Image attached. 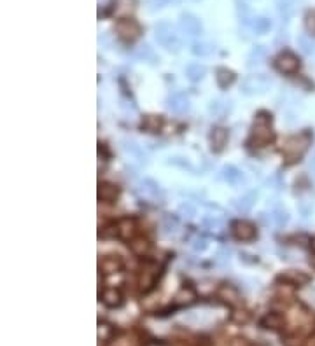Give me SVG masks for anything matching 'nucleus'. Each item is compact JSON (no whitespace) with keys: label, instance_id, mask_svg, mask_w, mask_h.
<instances>
[{"label":"nucleus","instance_id":"1","mask_svg":"<svg viewBox=\"0 0 315 346\" xmlns=\"http://www.w3.org/2000/svg\"><path fill=\"white\" fill-rule=\"evenodd\" d=\"M310 135L308 133H299V135H294V137H289L284 142L282 146V154H284V159L287 164H293V163L299 161L303 154L307 152L308 146H310Z\"/></svg>","mask_w":315,"mask_h":346},{"label":"nucleus","instance_id":"2","mask_svg":"<svg viewBox=\"0 0 315 346\" xmlns=\"http://www.w3.org/2000/svg\"><path fill=\"white\" fill-rule=\"evenodd\" d=\"M272 140H273L272 119H270L266 114H259L256 117L254 126H252L251 144H254L256 147H263Z\"/></svg>","mask_w":315,"mask_h":346},{"label":"nucleus","instance_id":"3","mask_svg":"<svg viewBox=\"0 0 315 346\" xmlns=\"http://www.w3.org/2000/svg\"><path fill=\"white\" fill-rule=\"evenodd\" d=\"M272 86V81H270L268 75L264 73H254V75H249L243 79L242 82V91L245 94H261L266 93Z\"/></svg>","mask_w":315,"mask_h":346},{"label":"nucleus","instance_id":"4","mask_svg":"<svg viewBox=\"0 0 315 346\" xmlns=\"http://www.w3.org/2000/svg\"><path fill=\"white\" fill-rule=\"evenodd\" d=\"M156 40L170 51H179L180 47V40L175 34V28L168 23H159L156 26Z\"/></svg>","mask_w":315,"mask_h":346},{"label":"nucleus","instance_id":"5","mask_svg":"<svg viewBox=\"0 0 315 346\" xmlns=\"http://www.w3.org/2000/svg\"><path fill=\"white\" fill-rule=\"evenodd\" d=\"M116 32H118V35H119L123 40L133 42V40H137L138 35H140V26L137 25L133 19H121V21L116 25Z\"/></svg>","mask_w":315,"mask_h":346},{"label":"nucleus","instance_id":"6","mask_svg":"<svg viewBox=\"0 0 315 346\" xmlns=\"http://www.w3.org/2000/svg\"><path fill=\"white\" fill-rule=\"evenodd\" d=\"M275 67H277L282 73H294V72H298L299 69V60H298V56L293 55V53H282V55L277 56V60H275Z\"/></svg>","mask_w":315,"mask_h":346},{"label":"nucleus","instance_id":"7","mask_svg":"<svg viewBox=\"0 0 315 346\" xmlns=\"http://www.w3.org/2000/svg\"><path fill=\"white\" fill-rule=\"evenodd\" d=\"M140 192L144 194V198H147V200L153 201V203H161V201L165 200V194H163L159 184H158V182H154V180H151V179H144V180H142Z\"/></svg>","mask_w":315,"mask_h":346},{"label":"nucleus","instance_id":"8","mask_svg":"<svg viewBox=\"0 0 315 346\" xmlns=\"http://www.w3.org/2000/svg\"><path fill=\"white\" fill-rule=\"evenodd\" d=\"M166 107H168V110L174 112V114L182 115L189 110L191 105H189L188 96H186L184 93H174L172 96H168V100H166Z\"/></svg>","mask_w":315,"mask_h":346},{"label":"nucleus","instance_id":"9","mask_svg":"<svg viewBox=\"0 0 315 346\" xmlns=\"http://www.w3.org/2000/svg\"><path fill=\"white\" fill-rule=\"evenodd\" d=\"M158 276V266L156 264H145L142 268L140 278H138V285H140L142 292H149L153 289L154 282H156Z\"/></svg>","mask_w":315,"mask_h":346},{"label":"nucleus","instance_id":"10","mask_svg":"<svg viewBox=\"0 0 315 346\" xmlns=\"http://www.w3.org/2000/svg\"><path fill=\"white\" fill-rule=\"evenodd\" d=\"M233 235L238 239H242V241H251V239L256 236V229L251 222L240 220V222L233 224Z\"/></svg>","mask_w":315,"mask_h":346},{"label":"nucleus","instance_id":"11","mask_svg":"<svg viewBox=\"0 0 315 346\" xmlns=\"http://www.w3.org/2000/svg\"><path fill=\"white\" fill-rule=\"evenodd\" d=\"M228 142V129L224 128H214L210 131V147L214 152H221Z\"/></svg>","mask_w":315,"mask_h":346},{"label":"nucleus","instance_id":"12","mask_svg":"<svg viewBox=\"0 0 315 346\" xmlns=\"http://www.w3.org/2000/svg\"><path fill=\"white\" fill-rule=\"evenodd\" d=\"M121 268H123V261H121L119 255H107L100 261V269L105 274L118 273V271H121Z\"/></svg>","mask_w":315,"mask_h":346},{"label":"nucleus","instance_id":"13","mask_svg":"<svg viewBox=\"0 0 315 346\" xmlns=\"http://www.w3.org/2000/svg\"><path fill=\"white\" fill-rule=\"evenodd\" d=\"M222 177H224L226 182H228L230 185H233V187H240V185L245 184V177H243V173L235 166H226L224 170H222Z\"/></svg>","mask_w":315,"mask_h":346},{"label":"nucleus","instance_id":"14","mask_svg":"<svg viewBox=\"0 0 315 346\" xmlns=\"http://www.w3.org/2000/svg\"><path fill=\"white\" fill-rule=\"evenodd\" d=\"M284 324H285V318L280 313H268V315H264L263 318H261V327H263V329L277 330V329H282Z\"/></svg>","mask_w":315,"mask_h":346},{"label":"nucleus","instance_id":"15","mask_svg":"<svg viewBox=\"0 0 315 346\" xmlns=\"http://www.w3.org/2000/svg\"><path fill=\"white\" fill-rule=\"evenodd\" d=\"M180 26H182V30L188 35H200L201 32L200 21H198L195 16H191V14H182V18H180Z\"/></svg>","mask_w":315,"mask_h":346},{"label":"nucleus","instance_id":"16","mask_svg":"<svg viewBox=\"0 0 315 346\" xmlns=\"http://www.w3.org/2000/svg\"><path fill=\"white\" fill-rule=\"evenodd\" d=\"M119 196V189L116 187L114 184H109V182H103V184L98 185V198L102 201H114L116 198Z\"/></svg>","mask_w":315,"mask_h":346},{"label":"nucleus","instance_id":"17","mask_svg":"<svg viewBox=\"0 0 315 346\" xmlns=\"http://www.w3.org/2000/svg\"><path fill=\"white\" fill-rule=\"evenodd\" d=\"M217 295H219V299H222L224 303L231 304V306H235V304H238V303H240L238 292L235 291V289H233L231 285H222L221 289H219Z\"/></svg>","mask_w":315,"mask_h":346},{"label":"nucleus","instance_id":"18","mask_svg":"<svg viewBox=\"0 0 315 346\" xmlns=\"http://www.w3.org/2000/svg\"><path fill=\"white\" fill-rule=\"evenodd\" d=\"M118 235L124 239H130L133 235H135V220L130 217L126 219H121L119 222H118Z\"/></svg>","mask_w":315,"mask_h":346},{"label":"nucleus","instance_id":"19","mask_svg":"<svg viewBox=\"0 0 315 346\" xmlns=\"http://www.w3.org/2000/svg\"><path fill=\"white\" fill-rule=\"evenodd\" d=\"M254 201H256V192H247V194L240 196L238 200H235L233 206L238 212H249L252 208V205H254Z\"/></svg>","mask_w":315,"mask_h":346},{"label":"nucleus","instance_id":"20","mask_svg":"<svg viewBox=\"0 0 315 346\" xmlns=\"http://www.w3.org/2000/svg\"><path fill=\"white\" fill-rule=\"evenodd\" d=\"M163 126V119L159 115H145L142 119V128L149 133H158Z\"/></svg>","mask_w":315,"mask_h":346},{"label":"nucleus","instance_id":"21","mask_svg":"<svg viewBox=\"0 0 315 346\" xmlns=\"http://www.w3.org/2000/svg\"><path fill=\"white\" fill-rule=\"evenodd\" d=\"M102 301H103L105 306L116 308V306H119V304L123 303V297H121L119 291H116V289H107V291L102 294Z\"/></svg>","mask_w":315,"mask_h":346},{"label":"nucleus","instance_id":"22","mask_svg":"<svg viewBox=\"0 0 315 346\" xmlns=\"http://www.w3.org/2000/svg\"><path fill=\"white\" fill-rule=\"evenodd\" d=\"M186 75L191 82H200L201 79L205 77V67L200 63H191L188 65V69H186Z\"/></svg>","mask_w":315,"mask_h":346},{"label":"nucleus","instance_id":"23","mask_svg":"<svg viewBox=\"0 0 315 346\" xmlns=\"http://www.w3.org/2000/svg\"><path fill=\"white\" fill-rule=\"evenodd\" d=\"M216 81L221 88H228V86L233 84L235 81V73L228 69H217L216 70Z\"/></svg>","mask_w":315,"mask_h":346},{"label":"nucleus","instance_id":"24","mask_svg":"<svg viewBox=\"0 0 315 346\" xmlns=\"http://www.w3.org/2000/svg\"><path fill=\"white\" fill-rule=\"evenodd\" d=\"M193 301H195V292L189 287H182L175 295V303L177 304H191Z\"/></svg>","mask_w":315,"mask_h":346},{"label":"nucleus","instance_id":"25","mask_svg":"<svg viewBox=\"0 0 315 346\" xmlns=\"http://www.w3.org/2000/svg\"><path fill=\"white\" fill-rule=\"evenodd\" d=\"M287 220H289V215H287V212H284V210H273L268 215V222L275 224V226L278 227L287 224Z\"/></svg>","mask_w":315,"mask_h":346},{"label":"nucleus","instance_id":"26","mask_svg":"<svg viewBox=\"0 0 315 346\" xmlns=\"http://www.w3.org/2000/svg\"><path fill=\"white\" fill-rule=\"evenodd\" d=\"M264 58H266V49L263 46L254 47L251 51V55H249V67H254V65L261 63Z\"/></svg>","mask_w":315,"mask_h":346},{"label":"nucleus","instance_id":"27","mask_svg":"<svg viewBox=\"0 0 315 346\" xmlns=\"http://www.w3.org/2000/svg\"><path fill=\"white\" fill-rule=\"evenodd\" d=\"M216 47L209 42H195L193 44V55L196 56H210Z\"/></svg>","mask_w":315,"mask_h":346},{"label":"nucleus","instance_id":"28","mask_svg":"<svg viewBox=\"0 0 315 346\" xmlns=\"http://www.w3.org/2000/svg\"><path fill=\"white\" fill-rule=\"evenodd\" d=\"M133 7H135V0H116L114 2V11L118 14L132 13Z\"/></svg>","mask_w":315,"mask_h":346},{"label":"nucleus","instance_id":"29","mask_svg":"<svg viewBox=\"0 0 315 346\" xmlns=\"http://www.w3.org/2000/svg\"><path fill=\"white\" fill-rule=\"evenodd\" d=\"M132 250L137 254V255H144V254L149 252V241L144 238H137L132 241Z\"/></svg>","mask_w":315,"mask_h":346},{"label":"nucleus","instance_id":"30","mask_svg":"<svg viewBox=\"0 0 315 346\" xmlns=\"http://www.w3.org/2000/svg\"><path fill=\"white\" fill-rule=\"evenodd\" d=\"M124 144V150H128V152H132L133 156H137L138 158V161H142V163H147V159H145V154L142 152V149L138 146H137L135 142H123Z\"/></svg>","mask_w":315,"mask_h":346},{"label":"nucleus","instance_id":"31","mask_svg":"<svg viewBox=\"0 0 315 346\" xmlns=\"http://www.w3.org/2000/svg\"><path fill=\"white\" fill-rule=\"evenodd\" d=\"M203 224L207 226V229H210V231H221L222 229V220L219 217H216V215H207Z\"/></svg>","mask_w":315,"mask_h":346},{"label":"nucleus","instance_id":"32","mask_svg":"<svg viewBox=\"0 0 315 346\" xmlns=\"http://www.w3.org/2000/svg\"><path fill=\"white\" fill-rule=\"evenodd\" d=\"M252 28H254L256 34H264L270 28V19H266V18H256V21L252 23Z\"/></svg>","mask_w":315,"mask_h":346},{"label":"nucleus","instance_id":"33","mask_svg":"<svg viewBox=\"0 0 315 346\" xmlns=\"http://www.w3.org/2000/svg\"><path fill=\"white\" fill-rule=\"evenodd\" d=\"M226 110V102H222V100H212L209 105V112L214 115H222Z\"/></svg>","mask_w":315,"mask_h":346},{"label":"nucleus","instance_id":"34","mask_svg":"<svg viewBox=\"0 0 315 346\" xmlns=\"http://www.w3.org/2000/svg\"><path fill=\"white\" fill-rule=\"evenodd\" d=\"M284 278H285V280H291V282H293V285H299V283H305L308 280L305 274L296 273V271H289V273H285Z\"/></svg>","mask_w":315,"mask_h":346},{"label":"nucleus","instance_id":"35","mask_svg":"<svg viewBox=\"0 0 315 346\" xmlns=\"http://www.w3.org/2000/svg\"><path fill=\"white\" fill-rule=\"evenodd\" d=\"M231 320L235 324H247L249 322V313L243 311V310H236V311L231 313Z\"/></svg>","mask_w":315,"mask_h":346},{"label":"nucleus","instance_id":"36","mask_svg":"<svg viewBox=\"0 0 315 346\" xmlns=\"http://www.w3.org/2000/svg\"><path fill=\"white\" fill-rule=\"evenodd\" d=\"M135 56L138 58V60H154V53L151 51V47H149V46L140 47V49L137 51Z\"/></svg>","mask_w":315,"mask_h":346},{"label":"nucleus","instance_id":"37","mask_svg":"<svg viewBox=\"0 0 315 346\" xmlns=\"http://www.w3.org/2000/svg\"><path fill=\"white\" fill-rule=\"evenodd\" d=\"M307 30L312 35H315V13H310L307 16Z\"/></svg>","mask_w":315,"mask_h":346},{"label":"nucleus","instance_id":"38","mask_svg":"<svg viewBox=\"0 0 315 346\" xmlns=\"http://www.w3.org/2000/svg\"><path fill=\"white\" fill-rule=\"evenodd\" d=\"M133 345H135V343H133L130 338H119V339H116V341L111 343V346H133Z\"/></svg>","mask_w":315,"mask_h":346},{"label":"nucleus","instance_id":"39","mask_svg":"<svg viewBox=\"0 0 315 346\" xmlns=\"http://www.w3.org/2000/svg\"><path fill=\"white\" fill-rule=\"evenodd\" d=\"M299 44H301L303 51H305V53H312V51H314V44L308 42L307 37H299Z\"/></svg>","mask_w":315,"mask_h":346},{"label":"nucleus","instance_id":"40","mask_svg":"<svg viewBox=\"0 0 315 346\" xmlns=\"http://www.w3.org/2000/svg\"><path fill=\"white\" fill-rule=\"evenodd\" d=\"M170 0H147V4L151 5V9H159V7H165Z\"/></svg>","mask_w":315,"mask_h":346},{"label":"nucleus","instance_id":"41","mask_svg":"<svg viewBox=\"0 0 315 346\" xmlns=\"http://www.w3.org/2000/svg\"><path fill=\"white\" fill-rule=\"evenodd\" d=\"M180 214H184V217H193L195 215V208L191 205H180Z\"/></svg>","mask_w":315,"mask_h":346},{"label":"nucleus","instance_id":"42","mask_svg":"<svg viewBox=\"0 0 315 346\" xmlns=\"http://www.w3.org/2000/svg\"><path fill=\"white\" fill-rule=\"evenodd\" d=\"M109 332H111V327H109V325H100V327H98V338L100 339H105L107 336H109Z\"/></svg>","mask_w":315,"mask_h":346},{"label":"nucleus","instance_id":"43","mask_svg":"<svg viewBox=\"0 0 315 346\" xmlns=\"http://www.w3.org/2000/svg\"><path fill=\"white\" fill-rule=\"evenodd\" d=\"M170 164H179V166H182V168H189V163L188 161H184L182 158H170Z\"/></svg>","mask_w":315,"mask_h":346},{"label":"nucleus","instance_id":"44","mask_svg":"<svg viewBox=\"0 0 315 346\" xmlns=\"http://www.w3.org/2000/svg\"><path fill=\"white\" fill-rule=\"evenodd\" d=\"M228 261H230V252H219L217 262H221V264H226Z\"/></svg>","mask_w":315,"mask_h":346},{"label":"nucleus","instance_id":"45","mask_svg":"<svg viewBox=\"0 0 315 346\" xmlns=\"http://www.w3.org/2000/svg\"><path fill=\"white\" fill-rule=\"evenodd\" d=\"M193 247H195V250H205V247H207V245H205V239L196 238L195 239V245H193Z\"/></svg>","mask_w":315,"mask_h":346},{"label":"nucleus","instance_id":"46","mask_svg":"<svg viewBox=\"0 0 315 346\" xmlns=\"http://www.w3.org/2000/svg\"><path fill=\"white\" fill-rule=\"evenodd\" d=\"M112 235H118V227H105V231L102 233L103 238H109Z\"/></svg>","mask_w":315,"mask_h":346},{"label":"nucleus","instance_id":"47","mask_svg":"<svg viewBox=\"0 0 315 346\" xmlns=\"http://www.w3.org/2000/svg\"><path fill=\"white\" fill-rule=\"evenodd\" d=\"M310 171L315 175V154H314V158H312V161H310Z\"/></svg>","mask_w":315,"mask_h":346},{"label":"nucleus","instance_id":"48","mask_svg":"<svg viewBox=\"0 0 315 346\" xmlns=\"http://www.w3.org/2000/svg\"><path fill=\"white\" fill-rule=\"evenodd\" d=\"M308 346H315V338H314V339H310V341H308Z\"/></svg>","mask_w":315,"mask_h":346},{"label":"nucleus","instance_id":"49","mask_svg":"<svg viewBox=\"0 0 315 346\" xmlns=\"http://www.w3.org/2000/svg\"><path fill=\"white\" fill-rule=\"evenodd\" d=\"M312 247H314V250H315V238H314V241H312Z\"/></svg>","mask_w":315,"mask_h":346}]
</instances>
